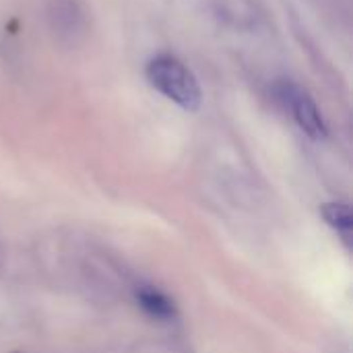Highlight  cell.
<instances>
[{
    "instance_id": "1",
    "label": "cell",
    "mask_w": 353,
    "mask_h": 353,
    "mask_svg": "<svg viewBox=\"0 0 353 353\" xmlns=\"http://www.w3.org/2000/svg\"><path fill=\"white\" fill-rule=\"evenodd\" d=\"M145 77L155 91L165 95L182 110L194 112L201 108L203 95H201L199 81L192 74V70L176 56L170 54L155 56L153 60H149L145 68Z\"/></svg>"
},
{
    "instance_id": "2",
    "label": "cell",
    "mask_w": 353,
    "mask_h": 353,
    "mask_svg": "<svg viewBox=\"0 0 353 353\" xmlns=\"http://www.w3.org/2000/svg\"><path fill=\"white\" fill-rule=\"evenodd\" d=\"M277 97L290 108L294 120L310 139L321 141L327 137V124L321 116V110L316 108L314 99L306 91H302L298 85L290 81H283L277 87Z\"/></svg>"
},
{
    "instance_id": "3",
    "label": "cell",
    "mask_w": 353,
    "mask_h": 353,
    "mask_svg": "<svg viewBox=\"0 0 353 353\" xmlns=\"http://www.w3.org/2000/svg\"><path fill=\"white\" fill-rule=\"evenodd\" d=\"M46 14L60 41L74 43L87 31V17L79 0H48Z\"/></svg>"
},
{
    "instance_id": "4",
    "label": "cell",
    "mask_w": 353,
    "mask_h": 353,
    "mask_svg": "<svg viewBox=\"0 0 353 353\" xmlns=\"http://www.w3.org/2000/svg\"><path fill=\"white\" fill-rule=\"evenodd\" d=\"M137 300H139L141 308L147 314H151V316H155L159 321H168V319H172L176 314L174 302L168 296H163L161 292L153 290V288H141L137 292Z\"/></svg>"
},
{
    "instance_id": "5",
    "label": "cell",
    "mask_w": 353,
    "mask_h": 353,
    "mask_svg": "<svg viewBox=\"0 0 353 353\" xmlns=\"http://www.w3.org/2000/svg\"><path fill=\"white\" fill-rule=\"evenodd\" d=\"M325 221L341 232H347L353 228V213L352 207L345 203H325L321 209Z\"/></svg>"
}]
</instances>
